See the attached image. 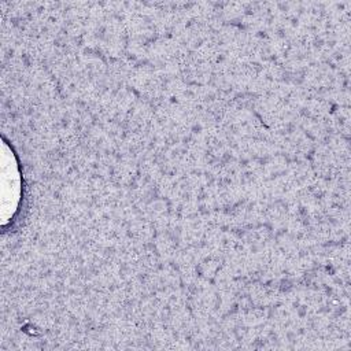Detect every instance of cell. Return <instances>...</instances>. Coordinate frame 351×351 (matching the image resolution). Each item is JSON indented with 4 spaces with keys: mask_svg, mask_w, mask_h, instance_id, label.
<instances>
[{
    "mask_svg": "<svg viewBox=\"0 0 351 351\" xmlns=\"http://www.w3.org/2000/svg\"><path fill=\"white\" fill-rule=\"evenodd\" d=\"M1 217L3 223L10 221L18 207L21 196V176L15 156L7 145H3L1 155Z\"/></svg>",
    "mask_w": 351,
    "mask_h": 351,
    "instance_id": "1",
    "label": "cell"
}]
</instances>
